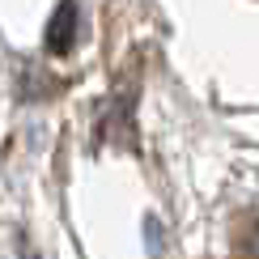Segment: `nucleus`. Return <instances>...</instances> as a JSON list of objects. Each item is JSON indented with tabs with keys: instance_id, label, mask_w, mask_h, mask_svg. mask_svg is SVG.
<instances>
[{
	"instance_id": "obj_1",
	"label": "nucleus",
	"mask_w": 259,
	"mask_h": 259,
	"mask_svg": "<svg viewBox=\"0 0 259 259\" xmlns=\"http://www.w3.org/2000/svg\"><path fill=\"white\" fill-rule=\"evenodd\" d=\"M47 51L51 56H68L72 51V38H77V0H60L56 13L47 21Z\"/></svg>"
},
{
	"instance_id": "obj_2",
	"label": "nucleus",
	"mask_w": 259,
	"mask_h": 259,
	"mask_svg": "<svg viewBox=\"0 0 259 259\" xmlns=\"http://www.w3.org/2000/svg\"><path fill=\"white\" fill-rule=\"evenodd\" d=\"M255 246H259V234H255Z\"/></svg>"
}]
</instances>
